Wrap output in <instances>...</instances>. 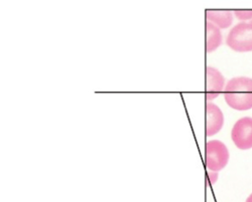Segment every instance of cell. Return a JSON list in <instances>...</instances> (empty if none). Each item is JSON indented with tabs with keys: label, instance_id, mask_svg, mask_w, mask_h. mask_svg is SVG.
<instances>
[{
	"label": "cell",
	"instance_id": "obj_1",
	"mask_svg": "<svg viewBox=\"0 0 252 202\" xmlns=\"http://www.w3.org/2000/svg\"><path fill=\"white\" fill-rule=\"evenodd\" d=\"M227 104L235 109L243 110L252 107V78L236 77L226 84L223 91Z\"/></svg>",
	"mask_w": 252,
	"mask_h": 202
},
{
	"label": "cell",
	"instance_id": "obj_4",
	"mask_svg": "<svg viewBox=\"0 0 252 202\" xmlns=\"http://www.w3.org/2000/svg\"><path fill=\"white\" fill-rule=\"evenodd\" d=\"M232 139L239 148L252 147V117L244 116L238 119L231 131Z\"/></svg>",
	"mask_w": 252,
	"mask_h": 202
},
{
	"label": "cell",
	"instance_id": "obj_5",
	"mask_svg": "<svg viewBox=\"0 0 252 202\" xmlns=\"http://www.w3.org/2000/svg\"><path fill=\"white\" fill-rule=\"evenodd\" d=\"M206 99L210 101L216 98L221 91L224 79L218 70L210 66L206 68Z\"/></svg>",
	"mask_w": 252,
	"mask_h": 202
},
{
	"label": "cell",
	"instance_id": "obj_8",
	"mask_svg": "<svg viewBox=\"0 0 252 202\" xmlns=\"http://www.w3.org/2000/svg\"><path fill=\"white\" fill-rule=\"evenodd\" d=\"M206 51L210 53L221 44L222 37L219 28L212 23L206 21Z\"/></svg>",
	"mask_w": 252,
	"mask_h": 202
},
{
	"label": "cell",
	"instance_id": "obj_2",
	"mask_svg": "<svg viewBox=\"0 0 252 202\" xmlns=\"http://www.w3.org/2000/svg\"><path fill=\"white\" fill-rule=\"evenodd\" d=\"M225 42L232 50L240 52L252 50V20L241 22L233 26L228 32Z\"/></svg>",
	"mask_w": 252,
	"mask_h": 202
},
{
	"label": "cell",
	"instance_id": "obj_3",
	"mask_svg": "<svg viewBox=\"0 0 252 202\" xmlns=\"http://www.w3.org/2000/svg\"><path fill=\"white\" fill-rule=\"evenodd\" d=\"M229 152L225 144L218 139L208 140L205 145V163L212 170L223 168L228 162Z\"/></svg>",
	"mask_w": 252,
	"mask_h": 202
},
{
	"label": "cell",
	"instance_id": "obj_10",
	"mask_svg": "<svg viewBox=\"0 0 252 202\" xmlns=\"http://www.w3.org/2000/svg\"><path fill=\"white\" fill-rule=\"evenodd\" d=\"M218 173L217 171L210 170L207 172V182L210 184H213L218 178Z\"/></svg>",
	"mask_w": 252,
	"mask_h": 202
},
{
	"label": "cell",
	"instance_id": "obj_9",
	"mask_svg": "<svg viewBox=\"0 0 252 202\" xmlns=\"http://www.w3.org/2000/svg\"><path fill=\"white\" fill-rule=\"evenodd\" d=\"M234 13L238 19L245 20L252 18V10H234Z\"/></svg>",
	"mask_w": 252,
	"mask_h": 202
},
{
	"label": "cell",
	"instance_id": "obj_11",
	"mask_svg": "<svg viewBox=\"0 0 252 202\" xmlns=\"http://www.w3.org/2000/svg\"><path fill=\"white\" fill-rule=\"evenodd\" d=\"M246 202H252V193L247 198Z\"/></svg>",
	"mask_w": 252,
	"mask_h": 202
},
{
	"label": "cell",
	"instance_id": "obj_6",
	"mask_svg": "<svg viewBox=\"0 0 252 202\" xmlns=\"http://www.w3.org/2000/svg\"><path fill=\"white\" fill-rule=\"evenodd\" d=\"M206 134L210 136L220 130L223 124L224 117L219 107L209 101L206 103Z\"/></svg>",
	"mask_w": 252,
	"mask_h": 202
},
{
	"label": "cell",
	"instance_id": "obj_7",
	"mask_svg": "<svg viewBox=\"0 0 252 202\" xmlns=\"http://www.w3.org/2000/svg\"><path fill=\"white\" fill-rule=\"evenodd\" d=\"M206 21L221 29L229 27L232 22V15L230 10H206Z\"/></svg>",
	"mask_w": 252,
	"mask_h": 202
}]
</instances>
